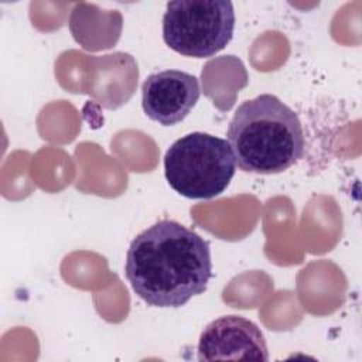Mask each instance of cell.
I'll return each mask as SVG.
<instances>
[{"mask_svg":"<svg viewBox=\"0 0 362 362\" xmlns=\"http://www.w3.org/2000/svg\"><path fill=\"white\" fill-rule=\"evenodd\" d=\"M124 274L148 305L181 307L206 290L212 276L209 243L175 221H158L132 240Z\"/></svg>","mask_w":362,"mask_h":362,"instance_id":"1","label":"cell"},{"mask_svg":"<svg viewBox=\"0 0 362 362\" xmlns=\"http://www.w3.org/2000/svg\"><path fill=\"white\" fill-rule=\"evenodd\" d=\"M228 143L242 171L279 174L304 153V133L297 113L270 93L243 102L228 126Z\"/></svg>","mask_w":362,"mask_h":362,"instance_id":"2","label":"cell"},{"mask_svg":"<svg viewBox=\"0 0 362 362\" xmlns=\"http://www.w3.org/2000/svg\"><path fill=\"white\" fill-rule=\"evenodd\" d=\"M236 171L230 144L221 137L194 132L174 141L164 156L170 187L189 199H211L222 194Z\"/></svg>","mask_w":362,"mask_h":362,"instance_id":"3","label":"cell"},{"mask_svg":"<svg viewBox=\"0 0 362 362\" xmlns=\"http://www.w3.org/2000/svg\"><path fill=\"white\" fill-rule=\"evenodd\" d=\"M233 30V4L226 0L170 1L163 17L164 42L184 57H214L232 40Z\"/></svg>","mask_w":362,"mask_h":362,"instance_id":"4","label":"cell"},{"mask_svg":"<svg viewBox=\"0 0 362 362\" xmlns=\"http://www.w3.org/2000/svg\"><path fill=\"white\" fill-rule=\"evenodd\" d=\"M199 361H267L260 328L240 315H225L209 322L198 342Z\"/></svg>","mask_w":362,"mask_h":362,"instance_id":"5","label":"cell"},{"mask_svg":"<svg viewBox=\"0 0 362 362\" xmlns=\"http://www.w3.org/2000/svg\"><path fill=\"white\" fill-rule=\"evenodd\" d=\"M199 82L195 75L178 69L151 74L141 86L144 113L163 126L182 122L199 99Z\"/></svg>","mask_w":362,"mask_h":362,"instance_id":"6","label":"cell"}]
</instances>
